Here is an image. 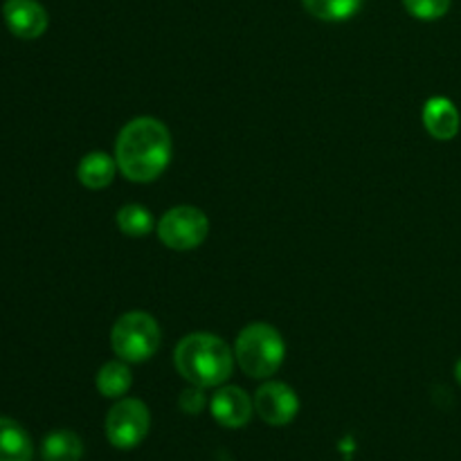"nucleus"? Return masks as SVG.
I'll return each instance as SVG.
<instances>
[{
    "label": "nucleus",
    "instance_id": "6ab92c4d",
    "mask_svg": "<svg viewBox=\"0 0 461 461\" xmlns=\"http://www.w3.org/2000/svg\"><path fill=\"white\" fill-rule=\"evenodd\" d=\"M455 378H457V383L461 385V358L457 360V365H455Z\"/></svg>",
    "mask_w": 461,
    "mask_h": 461
},
{
    "label": "nucleus",
    "instance_id": "423d86ee",
    "mask_svg": "<svg viewBox=\"0 0 461 461\" xmlns=\"http://www.w3.org/2000/svg\"><path fill=\"white\" fill-rule=\"evenodd\" d=\"M210 232V221L198 207L180 205L165 212L158 223V237L171 250H194L201 246Z\"/></svg>",
    "mask_w": 461,
    "mask_h": 461
},
{
    "label": "nucleus",
    "instance_id": "dca6fc26",
    "mask_svg": "<svg viewBox=\"0 0 461 461\" xmlns=\"http://www.w3.org/2000/svg\"><path fill=\"white\" fill-rule=\"evenodd\" d=\"M117 228L129 237H144L153 230V216L142 205H124L117 212Z\"/></svg>",
    "mask_w": 461,
    "mask_h": 461
},
{
    "label": "nucleus",
    "instance_id": "ddd939ff",
    "mask_svg": "<svg viewBox=\"0 0 461 461\" xmlns=\"http://www.w3.org/2000/svg\"><path fill=\"white\" fill-rule=\"evenodd\" d=\"M43 461H81L84 441L72 430H54L41 444Z\"/></svg>",
    "mask_w": 461,
    "mask_h": 461
},
{
    "label": "nucleus",
    "instance_id": "39448f33",
    "mask_svg": "<svg viewBox=\"0 0 461 461\" xmlns=\"http://www.w3.org/2000/svg\"><path fill=\"white\" fill-rule=\"evenodd\" d=\"M151 428V414L149 408L138 399H122L108 410L106 423V439L117 450H131L142 444Z\"/></svg>",
    "mask_w": 461,
    "mask_h": 461
},
{
    "label": "nucleus",
    "instance_id": "f257e3e1",
    "mask_svg": "<svg viewBox=\"0 0 461 461\" xmlns=\"http://www.w3.org/2000/svg\"><path fill=\"white\" fill-rule=\"evenodd\" d=\"M115 158L126 178L133 183H151L171 160L169 131L153 117H138L122 129Z\"/></svg>",
    "mask_w": 461,
    "mask_h": 461
},
{
    "label": "nucleus",
    "instance_id": "f8f14e48",
    "mask_svg": "<svg viewBox=\"0 0 461 461\" xmlns=\"http://www.w3.org/2000/svg\"><path fill=\"white\" fill-rule=\"evenodd\" d=\"M115 160H113L108 153L95 151L84 156V160L79 162V169H77V176H79L84 187L104 189L113 183V178H115Z\"/></svg>",
    "mask_w": 461,
    "mask_h": 461
},
{
    "label": "nucleus",
    "instance_id": "9d476101",
    "mask_svg": "<svg viewBox=\"0 0 461 461\" xmlns=\"http://www.w3.org/2000/svg\"><path fill=\"white\" fill-rule=\"evenodd\" d=\"M423 126L435 140H453L459 133V111L446 97L428 99L423 108Z\"/></svg>",
    "mask_w": 461,
    "mask_h": 461
},
{
    "label": "nucleus",
    "instance_id": "f3484780",
    "mask_svg": "<svg viewBox=\"0 0 461 461\" xmlns=\"http://www.w3.org/2000/svg\"><path fill=\"white\" fill-rule=\"evenodd\" d=\"M453 0H403L408 14L419 21H437L448 14Z\"/></svg>",
    "mask_w": 461,
    "mask_h": 461
},
{
    "label": "nucleus",
    "instance_id": "2eb2a0df",
    "mask_svg": "<svg viewBox=\"0 0 461 461\" xmlns=\"http://www.w3.org/2000/svg\"><path fill=\"white\" fill-rule=\"evenodd\" d=\"M302 5L311 16L320 21L340 23L354 16L363 7V0H302Z\"/></svg>",
    "mask_w": 461,
    "mask_h": 461
},
{
    "label": "nucleus",
    "instance_id": "0eeeda50",
    "mask_svg": "<svg viewBox=\"0 0 461 461\" xmlns=\"http://www.w3.org/2000/svg\"><path fill=\"white\" fill-rule=\"evenodd\" d=\"M255 410L268 426H288L300 412V399L286 383H266L257 390Z\"/></svg>",
    "mask_w": 461,
    "mask_h": 461
},
{
    "label": "nucleus",
    "instance_id": "4468645a",
    "mask_svg": "<svg viewBox=\"0 0 461 461\" xmlns=\"http://www.w3.org/2000/svg\"><path fill=\"white\" fill-rule=\"evenodd\" d=\"M131 383H133L131 369L124 363H120V360L106 363L97 374V390L106 399H120V396H124L131 390Z\"/></svg>",
    "mask_w": 461,
    "mask_h": 461
},
{
    "label": "nucleus",
    "instance_id": "a211bd4d",
    "mask_svg": "<svg viewBox=\"0 0 461 461\" xmlns=\"http://www.w3.org/2000/svg\"><path fill=\"white\" fill-rule=\"evenodd\" d=\"M178 405H180V410H183L185 414H201L203 410H205V405H207V399H205V392H203V387L194 385V387H189V390H185L183 394H180Z\"/></svg>",
    "mask_w": 461,
    "mask_h": 461
},
{
    "label": "nucleus",
    "instance_id": "6e6552de",
    "mask_svg": "<svg viewBox=\"0 0 461 461\" xmlns=\"http://www.w3.org/2000/svg\"><path fill=\"white\" fill-rule=\"evenodd\" d=\"M3 18L7 30L23 41H34L48 30V12L36 0H7L3 5Z\"/></svg>",
    "mask_w": 461,
    "mask_h": 461
},
{
    "label": "nucleus",
    "instance_id": "f03ea898",
    "mask_svg": "<svg viewBox=\"0 0 461 461\" xmlns=\"http://www.w3.org/2000/svg\"><path fill=\"white\" fill-rule=\"evenodd\" d=\"M176 369L185 381L198 387L223 385L234 367L232 349L212 333H189L174 354Z\"/></svg>",
    "mask_w": 461,
    "mask_h": 461
},
{
    "label": "nucleus",
    "instance_id": "1a4fd4ad",
    "mask_svg": "<svg viewBox=\"0 0 461 461\" xmlns=\"http://www.w3.org/2000/svg\"><path fill=\"white\" fill-rule=\"evenodd\" d=\"M212 417L221 423L223 428H243L252 417V405L250 396L241 390V387H221L214 394L210 403Z\"/></svg>",
    "mask_w": 461,
    "mask_h": 461
},
{
    "label": "nucleus",
    "instance_id": "20e7f679",
    "mask_svg": "<svg viewBox=\"0 0 461 461\" xmlns=\"http://www.w3.org/2000/svg\"><path fill=\"white\" fill-rule=\"evenodd\" d=\"M111 345L124 363H144L160 347V327L149 313L131 311L113 327Z\"/></svg>",
    "mask_w": 461,
    "mask_h": 461
},
{
    "label": "nucleus",
    "instance_id": "7ed1b4c3",
    "mask_svg": "<svg viewBox=\"0 0 461 461\" xmlns=\"http://www.w3.org/2000/svg\"><path fill=\"white\" fill-rule=\"evenodd\" d=\"M284 354H286V347H284L279 331L264 322L243 329L237 338V347H234V356H237L243 374L250 378L273 376L282 367Z\"/></svg>",
    "mask_w": 461,
    "mask_h": 461
},
{
    "label": "nucleus",
    "instance_id": "9b49d317",
    "mask_svg": "<svg viewBox=\"0 0 461 461\" xmlns=\"http://www.w3.org/2000/svg\"><path fill=\"white\" fill-rule=\"evenodd\" d=\"M34 446L18 421L0 417V461H32Z\"/></svg>",
    "mask_w": 461,
    "mask_h": 461
}]
</instances>
